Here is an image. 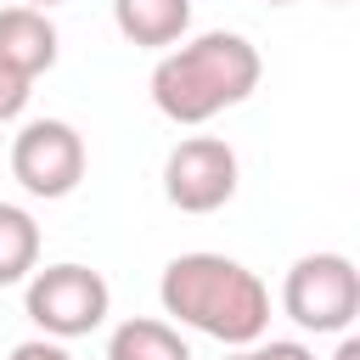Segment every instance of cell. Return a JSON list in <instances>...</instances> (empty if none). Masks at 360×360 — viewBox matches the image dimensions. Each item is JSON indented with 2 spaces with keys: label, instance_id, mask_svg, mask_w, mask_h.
<instances>
[{
  "label": "cell",
  "instance_id": "cell-1",
  "mask_svg": "<svg viewBox=\"0 0 360 360\" xmlns=\"http://www.w3.org/2000/svg\"><path fill=\"white\" fill-rule=\"evenodd\" d=\"M158 298H163V315L219 338L225 349H248L270 326L264 281L248 264L225 259V253H180V259H169L163 281H158Z\"/></svg>",
  "mask_w": 360,
  "mask_h": 360
},
{
  "label": "cell",
  "instance_id": "cell-2",
  "mask_svg": "<svg viewBox=\"0 0 360 360\" xmlns=\"http://www.w3.org/2000/svg\"><path fill=\"white\" fill-rule=\"evenodd\" d=\"M259 73H264V62H259L253 39H242L231 28H214V34H197V39L174 45L152 68V101L174 124H208L214 112L248 101Z\"/></svg>",
  "mask_w": 360,
  "mask_h": 360
},
{
  "label": "cell",
  "instance_id": "cell-3",
  "mask_svg": "<svg viewBox=\"0 0 360 360\" xmlns=\"http://www.w3.org/2000/svg\"><path fill=\"white\" fill-rule=\"evenodd\" d=\"M281 309L304 332H349L360 315V270L343 253H304L281 281Z\"/></svg>",
  "mask_w": 360,
  "mask_h": 360
},
{
  "label": "cell",
  "instance_id": "cell-4",
  "mask_svg": "<svg viewBox=\"0 0 360 360\" xmlns=\"http://www.w3.org/2000/svg\"><path fill=\"white\" fill-rule=\"evenodd\" d=\"M112 287L90 264H45L28 276V321L45 338H84L107 321Z\"/></svg>",
  "mask_w": 360,
  "mask_h": 360
},
{
  "label": "cell",
  "instance_id": "cell-5",
  "mask_svg": "<svg viewBox=\"0 0 360 360\" xmlns=\"http://www.w3.org/2000/svg\"><path fill=\"white\" fill-rule=\"evenodd\" d=\"M11 174L28 197H68L84 180V135L68 118H34L11 141Z\"/></svg>",
  "mask_w": 360,
  "mask_h": 360
},
{
  "label": "cell",
  "instance_id": "cell-6",
  "mask_svg": "<svg viewBox=\"0 0 360 360\" xmlns=\"http://www.w3.org/2000/svg\"><path fill=\"white\" fill-rule=\"evenodd\" d=\"M163 197L180 214H214L236 197V152L219 135H186L163 158Z\"/></svg>",
  "mask_w": 360,
  "mask_h": 360
},
{
  "label": "cell",
  "instance_id": "cell-7",
  "mask_svg": "<svg viewBox=\"0 0 360 360\" xmlns=\"http://www.w3.org/2000/svg\"><path fill=\"white\" fill-rule=\"evenodd\" d=\"M56 45H62L56 39V22L39 6H6L0 11V62L6 68L39 79V73L56 68Z\"/></svg>",
  "mask_w": 360,
  "mask_h": 360
},
{
  "label": "cell",
  "instance_id": "cell-8",
  "mask_svg": "<svg viewBox=\"0 0 360 360\" xmlns=\"http://www.w3.org/2000/svg\"><path fill=\"white\" fill-rule=\"evenodd\" d=\"M112 22L129 45H174L191 28V0H112Z\"/></svg>",
  "mask_w": 360,
  "mask_h": 360
},
{
  "label": "cell",
  "instance_id": "cell-9",
  "mask_svg": "<svg viewBox=\"0 0 360 360\" xmlns=\"http://www.w3.org/2000/svg\"><path fill=\"white\" fill-rule=\"evenodd\" d=\"M107 360H191V349H186V338L169 321L135 315V321H124L107 338Z\"/></svg>",
  "mask_w": 360,
  "mask_h": 360
},
{
  "label": "cell",
  "instance_id": "cell-10",
  "mask_svg": "<svg viewBox=\"0 0 360 360\" xmlns=\"http://www.w3.org/2000/svg\"><path fill=\"white\" fill-rule=\"evenodd\" d=\"M39 264V225L28 208L17 202H0V287L11 281H28Z\"/></svg>",
  "mask_w": 360,
  "mask_h": 360
},
{
  "label": "cell",
  "instance_id": "cell-11",
  "mask_svg": "<svg viewBox=\"0 0 360 360\" xmlns=\"http://www.w3.org/2000/svg\"><path fill=\"white\" fill-rule=\"evenodd\" d=\"M28 96H34V79L0 62V124H11V118L28 107Z\"/></svg>",
  "mask_w": 360,
  "mask_h": 360
},
{
  "label": "cell",
  "instance_id": "cell-12",
  "mask_svg": "<svg viewBox=\"0 0 360 360\" xmlns=\"http://www.w3.org/2000/svg\"><path fill=\"white\" fill-rule=\"evenodd\" d=\"M253 360H315V354L304 343H292V338H270V343L253 349Z\"/></svg>",
  "mask_w": 360,
  "mask_h": 360
},
{
  "label": "cell",
  "instance_id": "cell-13",
  "mask_svg": "<svg viewBox=\"0 0 360 360\" xmlns=\"http://www.w3.org/2000/svg\"><path fill=\"white\" fill-rule=\"evenodd\" d=\"M11 360H68V349L56 338H28V343L11 349Z\"/></svg>",
  "mask_w": 360,
  "mask_h": 360
},
{
  "label": "cell",
  "instance_id": "cell-14",
  "mask_svg": "<svg viewBox=\"0 0 360 360\" xmlns=\"http://www.w3.org/2000/svg\"><path fill=\"white\" fill-rule=\"evenodd\" d=\"M332 360H360V338H349V332H343V343H338V354H332Z\"/></svg>",
  "mask_w": 360,
  "mask_h": 360
},
{
  "label": "cell",
  "instance_id": "cell-15",
  "mask_svg": "<svg viewBox=\"0 0 360 360\" xmlns=\"http://www.w3.org/2000/svg\"><path fill=\"white\" fill-rule=\"evenodd\" d=\"M225 360H253V349H236V354H225Z\"/></svg>",
  "mask_w": 360,
  "mask_h": 360
},
{
  "label": "cell",
  "instance_id": "cell-16",
  "mask_svg": "<svg viewBox=\"0 0 360 360\" xmlns=\"http://www.w3.org/2000/svg\"><path fill=\"white\" fill-rule=\"evenodd\" d=\"M22 6H39V11H45V6H62V0H22Z\"/></svg>",
  "mask_w": 360,
  "mask_h": 360
},
{
  "label": "cell",
  "instance_id": "cell-17",
  "mask_svg": "<svg viewBox=\"0 0 360 360\" xmlns=\"http://www.w3.org/2000/svg\"><path fill=\"white\" fill-rule=\"evenodd\" d=\"M270 6H292V0H270Z\"/></svg>",
  "mask_w": 360,
  "mask_h": 360
},
{
  "label": "cell",
  "instance_id": "cell-18",
  "mask_svg": "<svg viewBox=\"0 0 360 360\" xmlns=\"http://www.w3.org/2000/svg\"><path fill=\"white\" fill-rule=\"evenodd\" d=\"M332 6H343V0H332Z\"/></svg>",
  "mask_w": 360,
  "mask_h": 360
}]
</instances>
